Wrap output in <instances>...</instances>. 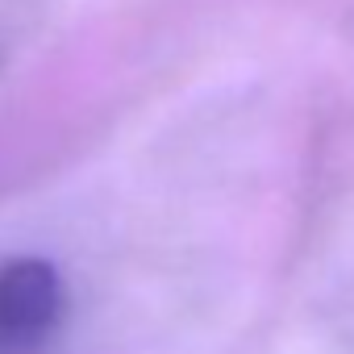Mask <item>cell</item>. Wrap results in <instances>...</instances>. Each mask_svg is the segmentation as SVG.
<instances>
[{"instance_id":"cell-1","label":"cell","mask_w":354,"mask_h":354,"mask_svg":"<svg viewBox=\"0 0 354 354\" xmlns=\"http://www.w3.org/2000/svg\"><path fill=\"white\" fill-rule=\"evenodd\" d=\"M67 292L46 259L0 263V354H42L59 333Z\"/></svg>"}]
</instances>
